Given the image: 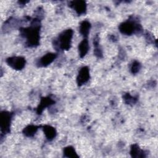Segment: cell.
Here are the masks:
<instances>
[{"mask_svg":"<svg viewBox=\"0 0 158 158\" xmlns=\"http://www.w3.org/2000/svg\"><path fill=\"white\" fill-rule=\"evenodd\" d=\"M22 35L27 39V44L30 46L38 45L40 40V24L34 20L30 27L21 30Z\"/></svg>","mask_w":158,"mask_h":158,"instance_id":"obj_1","label":"cell"},{"mask_svg":"<svg viewBox=\"0 0 158 158\" xmlns=\"http://www.w3.org/2000/svg\"><path fill=\"white\" fill-rule=\"evenodd\" d=\"M72 36L73 30L71 29L66 30L59 35L56 44L63 50H68L71 46Z\"/></svg>","mask_w":158,"mask_h":158,"instance_id":"obj_2","label":"cell"},{"mask_svg":"<svg viewBox=\"0 0 158 158\" xmlns=\"http://www.w3.org/2000/svg\"><path fill=\"white\" fill-rule=\"evenodd\" d=\"M120 32L126 35H130L135 32H139L141 30V27L139 24L133 21L127 20L121 23L119 26Z\"/></svg>","mask_w":158,"mask_h":158,"instance_id":"obj_3","label":"cell"},{"mask_svg":"<svg viewBox=\"0 0 158 158\" xmlns=\"http://www.w3.org/2000/svg\"><path fill=\"white\" fill-rule=\"evenodd\" d=\"M7 64L12 69L15 70L22 69L25 65V59L20 56L9 57L6 59Z\"/></svg>","mask_w":158,"mask_h":158,"instance_id":"obj_4","label":"cell"},{"mask_svg":"<svg viewBox=\"0 0 158 158\" xmlns=\"http://www.w3.org/2000/svg\"><path fill=\"white\" fill-rule=\"evenodd\" d=\"M12 118V114L7 111L1 112V129L3 133L9 131L10 124Z\"/></svg>","mask_w":158,"mask_h":158,"instance_id":"obj_5","label":"cell"},{"mask_svg":"<svg viewBox=\"0 0 158 158\" xmlns=\"http://www.w3.org/2000/svg\"><path fill=\"white\" fill-rule=\"evenodd\" d=\"M89 78V70L88 67L85 66L81 68L79 70L77 78V82L79 86H81L86 83Z\"/></svg>","mask_w":158,"mask_h":158,"instance_id":"obj_6","label":"cell"},{"mask_svg":"<svg viewBox=\"0 0 158 158\" xmlns=\"http://www.w3.org/2000/svg\"><path fill=\"white\" fill-rule=\"evenodd\" d=\"M71 7H72L77 13L79 15L83 14L86 10V4L83 1H75L71 2Z\"/></svg>","mask_w":158,"mask_h":158,"instance_id":"obj_7","label":"cell"},{"mask_svg":"<svg viewBox=\"0 0 158 158\" xmlns=\"http://www.w3.org/2000/svg\"><path fill=\"white\" fill-rule=\"evenodd\" d=\"M57 55L54 53H48L43 56L38 61V64L40 67H46L53 62Z\"/></svg>","mask_w":158,"mask_h":158,"instance_id":"obj_8","label":"cell"},{"mask_svg":"<svg viewBox=\"0 0 158 158\" xmlns=\"http://www.w3.org/2000/svg\"><path fill=\"white\" fill-rule=\"evenodd\" d=\"M53 103H54V101H53L49 97L43 98L37 108V113L38 114H40L44 108L53 104Z\"/></svg>","mask_w":158,"mask_h":158,"instance_id":"obj_9","label":"cell"},{"mask_svg":"<svg viewBox=\"0 0 158 158\" xmlns=\"http://www.w3.org/2000/svg\"><path fill=\"white\" fill-rule=\"evenodd\" d=\"M89 49V44L87 38H84L78 45V51L80 57H83L88 52Z\"/></svg>","mask_w":158,"mask_h":158,"instance_id":"obj_10","label":"cell"},{"mask_svg":"<svg viewBox=\"0 0 158 158\" xmlns=\"http://www.w3.org/2000/svg\"><path fill=\"white\" fill-rule=\"evenodd\" d=\"M90 28H91V24L87 20L83 21L80 23V33L83 35V36L85 38H87V36H88V34L89 33Z\"/></svg>","mask_w":158,"mask_h":158,"instance_id":"obj_11","label":"cell"},{"mask_svg":"<svg viewBox=\"0 0 158 158\" xmlns=\"http://www.w3.org/2000/svg\"><path fill=\"white\" fill-rule=\"evenodd\" d=\"M43 131L46 138L49 140H52L56 136V131L51 126L45 125L43 127Z\"/></svg>","mask_w":158,"mask_h":158,"instance_id":"obj_12","label":"cell"},{"mask_svg":"<svg viewBox=\"0 0 158 158\" xmlns=\"http://www.w3.org/2000/svg\"><path fill=\"white\" fill-rule=\"evenodd\" d=\"M130 154L132 157H144V153L143 151L140 149L137 144H133L131 147Z\"/></svg>","mask_w":158,"mask_h":158,"instance_id":"obj_13","label":"cell"},{"mask_svg":"<svg viewBox=\"0 0 158 158\" xmlns=\"http://www.w3.org/2000/svg\"><path fill=\"white\" fill-rule=\"evenodd\" d=\"M38 127L35 125H28L26 128H25L23 130V132L24 135H25L27 136H33L35 133L38 130Z\"/></svg>","mask_w":158,"mask_h":158,"instance_id":"obj_14","label":"cell"},{"mask_svg":"<svg viewBox=\"0 0 158 158\" xmlns=\"http://www.w3.org/2000/svg\"><path fill=\"white\" fill-rule=\"evenodd\" d=\"M64 156L67 157H78L74 148H73L72 146H68L64 148Z\"/></svg>","mask_w":158,"mask_h":158,"instance_id":"obj_15","label":"cell"},{"mask_svg":"<svg viewBox=\"0 0 158 158\" xmlns=\"http://www.w3.org/2000/svg\"><path fill=\"white\" fill-rule=\"evenodd\" d=\"M141 69V64L138 61H134L131 64L130 70L133 73H136Z\"/></svg>","mask_w":158,"mask_h":158,"instance_id":"obj_16","label":"cell"},{"mask_svg":"<svg viewBox=\"0 0 158 158\" xmlns=\"http://www.w3.org/2000/svg\"><path fill=\"white\" fill-rule=\"evenodd\" d=\"M125 102L128 104H130V103H134L135 102V99L134 98H133L131 96H130L129 94H127L126 95H125Z\"/></svg>","mask_w":158,"mask_h":158,"instance_id":"obj_17","label":"cell"}]
</instances>
